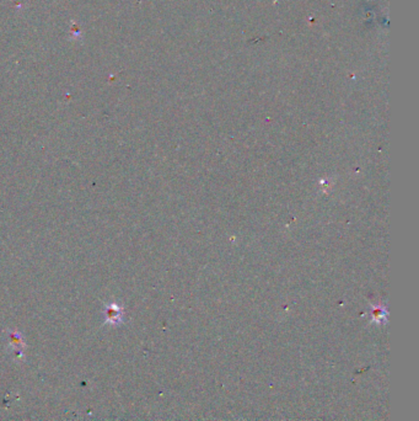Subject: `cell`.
<instances>
[{
    "instance_id": "obj_1",
    "label": "cell",
    "mask_w": 419,
    "mask_h": 421,
    "mask_svg": "<svg viewBox=\"0 0 419 421\" xmlns=\"http://www.w3.org/2000/svg\"><path fill=\"white\" fill-rule=\"evenodd\" d=\"M121 316H122V312H121V309H118L117 307H116L115 309H112V307L107 309V318H109L111 321L113 320L118 321L121 319Z\"/></svg>"
}]
</instances>
